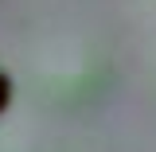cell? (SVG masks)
Listing matches in <instances>:
<instances>
[{
	"mask_svg": "<svg viewBox=\"0 0 156 152\" xmlns=\"http://www.w3.org/2000/svg\"><path fill=\"white\" fill-rule=\"evenodd\" d=\"M8 97H12V78H8V70H4V62H0V109L8 105Z\"/></svg>",
	"mask_w": 156,
	"mask_h": 152,
	"instance_id": "cell-1",
	"label": "cell"
}]
</instances>
